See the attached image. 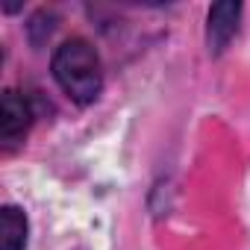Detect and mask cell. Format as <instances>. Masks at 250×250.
<instances>
[{
  "label": "cell",
  "instance_id": "1",
  "mask_svg": "<svg viewBox=\"0 0 250 250\" xmlns=\"http://www.w3.org/2000/svg\"><path fill=\"white\" fill-rule=\"evenodd\" d=\"M53 77L74 103H80V106L94 103L100 94V85H103L97 50L85 39H71V42L59 44L53 53Z\"/></svg>",
  "mask_w": 250,
  "mask_h": 250
},
{
  "label": "cell",
  "instance_id": "2",
  "mask_svg": "<svg viewBox=\"0 0 250 250\" xmlns=\"http://www.w3.org/2000/svg\"><path fill=\"white\" fill-rule=\"evenodd\" d=\"M33 124V112L30 103L18 94V91H6L3 103H0V139H3V147L12 150L30 130Z\"/></svg>",
  "mask_w": 250,
  "mask_h": 250
},
{
  "label": "cell",
  "instance_id": "3",
  "mask_svg": "<svg viewBox=\"0 0 250 250\" xmlns=\"http://www.w3.org/2000/svg\"><path fill=\"white\" fill-rule=\"evenodd\" d=\"M238 15H241V6L238 3H215L209 9V27H206V42H209V50L212 53H221L227 50V44L232 42L235 30H238Z\"/></svg>",
  "mask_w": 250,
  "mask_h": 250
},
{
  "label": "cell",
  "instance_id": "4",
  "mask_svg": "<svg viewBox=\"0 0 250 250\" xmlns=\"http://www.w3.org/2000/svg\"><path fill=\"white\" fill-rule=\"evenodd\" d=\"M0 241L3 250H24L27 247V215L18 206H3L0 212Z\"/></svg>",
  "mask_w": 250,
  "mask_h": 250
}]
</instances>
